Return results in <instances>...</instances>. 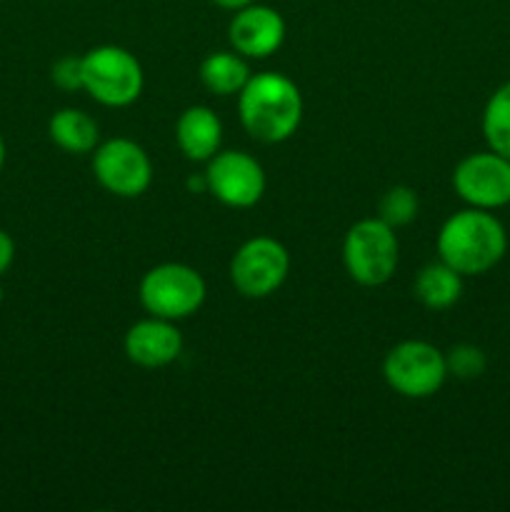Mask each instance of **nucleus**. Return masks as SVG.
Here are the masks:
<instances>
[{
    "instance_id": "nucleus-1",
    "label": "nucleus",
    "mask_w": 510,
    "mask_h": 512,
    "mask_svg": "<svg viewBox=\"0 0 510 512\" xmlns=\"http://www.w3.org/2000/svg\"><path fill=\"white\" fill-rule=\"evenodd\" d=\"M438 258L463 278L485 275L508 253V230L493 210L463 208L440 225Z\"/></svg>"
},
{
    "instance_id": "nucleus-2",
    "label": "nucleus",
    "mask_w": 510,
    "mask_h": 512,
    "mask_svg": "<svg viewBox=\"0 0 510 512\" xmlns=\"http://www.w3.org/2000/svg\"><path fill=\"white\" fill-rule=\"evenodd\" d=\"M238 115L245 133L258 143L275 145L293 138L303 120V95L283 73L250 75L238 93Z\"/></svg>"
},
{
    "instance_id": "nucleus-3",
    "label": "nucleus",
    "mask_w": 510,
    "mask_h": 512,
    "mask_svg": "<svg viewBox=\"0 0 510 512\" xmlns=\"http://www.w3.org/2000/svg\"><path fill=\"white\" fill-rule=\"evenodd\" d=\"M400 260L398 235L380 218L350 225L343 240V265L350 280L363 288H378L395 275Z\"/></svg>"
},
{
    "instance_id": "nucleus-4",
    "label": "nucleus",
    "mask_w": 510,
    "mask_h": 512,
    "mask_svg": "<svg viewBox=\"0 0 510 512\" xmlns=\"http://www.w3.org/2000/svg\"><path fill=\"white\" fill-rule=\"evenodd\" d=\"M138 58L120 45H98L83 55V90L100 105L125 108L143 93Z\"/></svg>"
},
{
    "instance_id": "nucleus-5",
    "label": "nucleus",
    "mask_w": 510,
    "mask_h": 512,
    "mask_svg": "<svg viewBox=\"0 0 510 512\" xmlns=\"http://www.w3.org/2000/svg\"><path fill=\"white\" fill-rule=\"evenodd\" d=\"M203 275L185 263H163L150 268L143 275L138 288L140 305L155 318L178 320L190 318L198 313L205 303Z\"/></svg>"
},
{
    "instance_id": "nucleus-6",
    "label": "nucleus",
    "mask_w": 510,
    "mask_h": 512,
    "mask_svg": "<svg viewBox=\"0 0 510 512\" xmlns=\"http://www.w3.org/2000/svg\"><path fill=\"white\" fill-rule=\"evenodd\" d=\"M383 378L403 398H433L448 380L445 353L425 340H403L385 355Z\"/></svg>"
},
{
    "instance_id": "nucleus-7",
    "label": "nucleus",
    "mask_w": 510,
    "mask_h": 512,
    "mask_svg": "<svg viewBox=\"0 0 510 512\" xmlns=\"http://www.w3.org/2000/svg\"><path fill=\"white\" fill-rule=\"evenodd\" d=\"M290 273V255L280 240L258 235L235 250L230 260V280L245 298H268Z\"/></svg>"
},
{
    "instance_id": "nucleus-8",
    "label": "nucleus",
    "mask_w": 510,
    "mask_h": 512,
    "mask_svg": "<svg viewBox=\"0 0 510 512\" xmlns=\"http://www.w3.org/2000/svg\"><path fill=\"white\" fill-rule=\"evenodd\" d=\"M453 188L470 208H505L510 205V158L490 148L465 155L453 170Z\"/></svg>"
},
{
    "instance_id": "nucleus-9",
    "label": "nucleus",
    "mask_w": 510,
    "mask_h": 512,
    "mask_svg": "<svg viewBox=\"0 0 510 512\" xmlns=\"http://www.w3.org/2000/svg\"><path fill=\"white\" fill-rule=\"evenodd\" d=\"M208 193L228 208H253L265 195V170L245 150H223L208 160L205 168Z\"/></svg>"
},
{
    "instance_id": "nucleus-10",
    "label": "nucleus",
    "mask_w": 510,
    "mask_h": 512,
    "mask_svg": "<svg viewBox=\"0 0 510 512\" xmlns=\"http://www.w3.org/2000/svg\"><path fill=\"white\" fill-rule=\"evenodd\" d=\"M95 180L118 198H138L153 183V163L143 145L128 138L105 140L93 155Z\"/></svg>"
},
{
    "instance_id": "nucleus-11",
    "label": "nucleus",
    "mask_w": 510,
    "mask_h": 512,
    "mask_svg": "<svg viewBox=\"0 0 510 512\" xmlns=\"http://www.w3.org/2000/svg\"><path fill=\"white\" fill-rule=\"evenodd\" d=\"M228 38L243 58H270L285 43V20L275 8L250 3L235 10L228 25Z\"/></svg>"
},
{
    "instance_id": "nucleus-12",
    "label": "nucleus",
    "mask_w": 510,
    "mask_h": 512,
    "mask_svg": "<svg viewBox=\"0 0 510 512\" xmlns=\"http://www.w3.org/2000/svg\"><path fill=\"white\" fill-rule=\"evenodd\" d=\"M123 348L130 363L140 365V368H165L183 353V335L173 320L150 315V318L130 325Z\"/></svg>"
},
{
    "instance_id": "nucleus-13",
    "label": "nucleus",
    "mask_w": 510,
    "mask_h": 512,
    "mask_svg": "<svg viewBox=\"0 0 510 512\" xmlns=\"http://www.w3.org/2000/svg\"><path fill=\"white\" fill-rule=\"evenodd\" d=\"M175 143L193 163H208L223 143V123L208 105H190L175 123Z\"/></svg>"
},
{
    "instance_id": "nucleus-14",
    "label": "nucleus",
    "mask_w": 510,
    "mask_h": 512,
    "mask_svg": "<svg viewBox=\"0 0 510 512\" xmlns=\"http://www.w3.org/2000/svg\"><path fill=\"white\" fill-rule=\"evenodd\" d=\"M50 140L70 155H83L98 148V123L78 108L55 110L48 123Z\"/></svg>"
},
{
    "instance_id": "nucleus-15",
    "label": "nucleus",
    "mask_w": 510,
    "mask_h": 512,
    "mask_svg": "<svg viewBox=\"0 0 510 512\" xmlns=\"http://www.w3.org/2000/svg\"><path fill=\"white\" fill-rule=\"evenodd\" d=\"M413 293L420 300V305H425L428 310H448L463 295V275L450 268L448 263L438 260V263H430L420 270Z\"/></svg>"
},
{
    "instance_id": "nucleus-16",
    "label": "nucleus",
    "mask_w": 510,
    "mask_h": 512,
    "mask_svg": "<svg viewBox=\"0 0 510 512\" xmlns=\"http://www.w3.org/2000/svg\"><path fill=\"white\" fill-rule=\"evenodd\" d=\"M248 80L250 68L240 53L218 50V53H210L208 58L200 63V83H203L213 95H220V98L238 95Z\"/></svg>"
},
{
    "instance_id": "nucleus-17",
    "label": "nucleus",
    "mask_w": 510,
    "mask_h": 512,
    "mask_svg": "<svg viewBox=\"0 0 510 512\" xmlns=\"http://www.w3.org/2000/svg\"><path fill=\"white\" fill-rule=\"evenodd\" d=\"M480 128L488 148L510 158V80L493 90L483 108Z\"/></svg>"
},
{
    "instance_id": "nucleus-18",
    "label": "nucleus",
    "mask_w": 510,
    "mask_h": 512,
    "mask_svg": "<svg viewBox=\"0 0 510 512\" xmlns=\"http://www.w3.org/2000/svg\"><path fill=\"white\" fill-rule=\"evenodd\" d=\"M418 208L420 200L413 188H408V185H393V188L385 190L383 198H380L378 218L383 220V223H388L393 230H398L418 218Z\"/></svg>"
},
{
    "instance_id": "nucleus-19",
    "label": "nucleus",
    "mask_w": 510,
    "mask_h": 512,
    "mask_svg": "<svg viewBox=\"0 0 510 512\" xmlns=\"http://www.w3.org/2000/svg\"><path fill=\"white\" fill-rule=\"evenodd\" d=\"M445 365H448V375H453V378L475 380L488 368V358L478 345L458 343L445 353Z\"/></svg>"
},
{
    "instance_id": "nucleus-20",
    "label": "nucleus",
    "mask_w": 510,
    "mask_h": 512,
    "mask_svg": "<svg viewBox=\"0 0 510 512\" xmlns=\"http://www.w3.org/2000/svg\"><path fill=\"white\" fill-rule=\"evenodd\" d=\"M50 78H53L55 88L65 90V93L83 90V55H63L55 60Z\"/></svg>"
},
{
    "instance_id": "nucleus-21",
    "label": "nucleus",
    "mask_w": 510,
    "mask_h": 512,
    "mask_svg": "<svg viewBox=\"0 0 510 512\" xmlns=\"http://www.w3.org/2000/svg\"><path fill=\"white\" fill-rule=\"evenodd\" d=\"M15 260V243L5 230H0V278L10 270Z\"/></svg>"
},
{
    "instance_id": "nucleus-22",
    "label": "nucleus",
    "mask_w": 510,
    "mask_h": 512,
    "mask_svg": "<svg viewBox=\"0 0 510 512\" xmlns=\"http://www.w3.org/2000/svg\"><path fill=\"white\" fill-rule=\"evenodd\" d=\"M188 190H193V193H208V178H205V173H200L198 178H188Z\"/></svg>"
},
{
    "instance_id": "nucleus-23",
    "label": "nucleus",
    "mask_w": 510,
    "mask_h": 512,
    "mask_svg": "<svg viewBox=\"0 0 510 512\" xmlns=\"http://www.w3.org/2000/svg\"><path fill=\"white\" fill-rule=\"evenodd\" d=\"M210 3H215L218 8H225V10H238V8H245V5L255 3V0H210Z\"/></svg>"
},
{
    "instance_id": "nucleus-24",
    "label": "nucleus",
    "mask_w": 510,
    "mask_h": 512,
    "mask_svg": "<svg viewBox=\"0 0 510 512\" xmlns=\"http://www.w3.org/2000/svg\"><path fill=\"white\" fill-rule=\"evenodd\" d=\"M3 165H5V140L3 135H0V170H3Z\"/></svg>"
},
{
    "instance_id": "nucleus-25",
    "label": "nucleus",
    "mask_w": 510,
    "mask_h": 512,
    "mask_svg": "<svg viewBox=\"0 0 510 512\" xmlns=\"http://www.w3.org/2000/svg\"><path fill=\"white\" fill-rule=\"evenodd\" d=\"M0 305H3V285H0Z\"/></svg>"
},
{
    "instance_id": "nucleus-26",
    "label": "nucleus",
    "mask_w": 510,
    "mask_h": 512,
    "mask_svg": "<svg viewBox=\"0 0 510 512\" xmlns=\"http://www.w3.org/2000/svg\"><path fill=\"white\" fill-rule=\"evenodd\" d=\"M0 3H3V0H0Z\"/></svg>"
}]
</instances>
